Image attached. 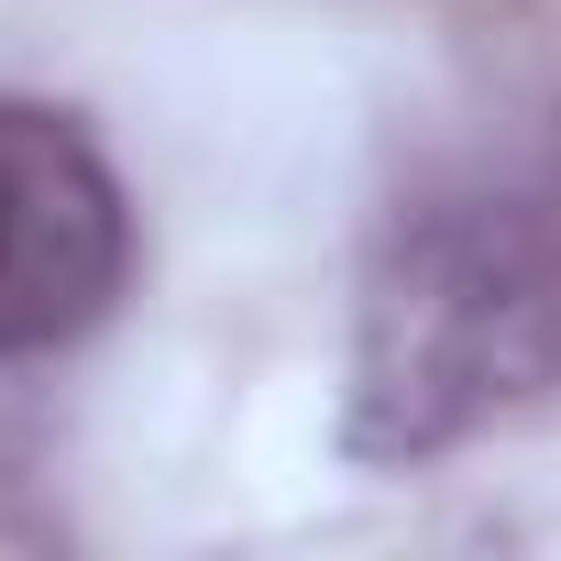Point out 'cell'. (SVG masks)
I'll return each instance as SVG.
<instances>
[{"label": "cell", "instance_id": "cell-2", "mask_svg": "<svg viewBox=\"0 0 561 561\" xmlns=\"http://www.w3.org/2000/svg\"><path fill=\"white\" fill-rule=\"evenodd\" d=\"M133 275V209L100 144L45 111L0 100V353H56L111 320Z\"/></svg>", "mask_w": 561, "mask_h": 561}, {"label": "cell", "instance_id": "cell-1", "mask_svg": "<svg viewBox=\"0 0 561 561\" xmlns=\"http://www.w3.org/2000/svg\"><path fill=\"white\" fill-rule=\"evenodd\" d=\"M539 397H561V165L408 187L353 298V462H430Z\"/></svg>", "mask_w": 561, "mask_h": 561}]
</instances>
